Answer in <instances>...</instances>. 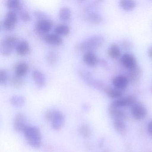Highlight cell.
Wrapping results in <instances>:
<instances>
[{"label":"cell","mask_w":152,"mask_h":152,"mask_svg":"<svg viewBox=\"0 0 152 152\" xmlns=\"http://www.w3.org/2000/svg\"><path fill=\"white\" fill-rule=\"evenodd\" d=\"M83 62L87 65L90 66H94L98 63V59L95 53L92 51H87L83 56Z\"/></svg>","instance_id":"14"},{"label":"cell","mask_w":152,"mask_h":152,"mask_svg":"<svg viewBox=\"0 0 152 152\" xmlns=\"http://www.w3.org/2000/svg\"><path fill=\"white\" fill-rule=\"evenodd\" d=\"M34 15L36 18L39 19V20L42 19H44V18H47V15L41 11H35L34 12Z\"/></svg>","instance_id":"33"},{"label":"cell","mask_w":152,"mask_h":152,"mask_svg":"<svg viewBox=\"0 0 152 152\" xmlns=\"http://www.w3.org/2000/svg\"><path fill=\"white\" fill-rule=\"evenodd\" d=\"M54 32L58 35H66L70 33V28L67 25L59 24L55 27Z\"/></svg>","instance_id":"22"},{"label":"cell","mask_w":152,"mask_h":152,"mask_svg":"<svg viewBox=\"0 0 152 152\" xmlns=\"http://www.w3.org/2000/svg\"><path fill=\"white\" fill-rule=\"evenodd\" d=\"M13 126L16 131L18 132H23L27 127L26 119L23 113H17L14 118Z\"/></svg>","instance_id":"6"},{"label":"cell","mask_w":152,"mask_h":152,"mask_svg":"<svg viewBox=\"0 0 152 152\" xmlns=\"http://www.w3.org/2000/svg\"><path fill=\"white\" fill-rule=\"evenodd\" d=\"M147 113L145 107L140 104H134L132 108V116L137 120H142L146 117Z\"/></svg>","instance_id":"9"},{"label":"cell","mask_w":152,"mask_h":152,"mask_svg":"<svg viewBox=\"0 0 152 152\" xmlns=\"http://www.w3.org/2000/svg\"><path fill=\"white\" fill-rule=\"evenodd\" d=\"M58 16L61 21L64 22L69 21L71 18V10L67 7H63L59 10Z\"/></svg>","instance_id":"18"},{"label":"cell","mask_w":152,"mask_h":152,"mask_svg":"<svg viewBox=\"0 0 152 152\" xmlns=\"http://www.w3.org/2000/svg\"><path fill=\"white\" fill-rule=\"evenodd\" d=\"M148 54L149 56L152 58V47H151L148 50Z\"/></svg>","instance_id":"35"},{"label":"cell","mask_w":152,"mask_h":152,"mask_svg":"<svg viewBox=\"0 0 152 152\" xmlns=\"http://www.w3.org/2000/svg\"><path fill=\"white\" fill-rule=\"evenodd\" d=\"M11 104L14 106L20 107L23 106L25 103V99L23 96L20 95H15L10 99Z\"/></svg>","instance_id":"23"},{"label":"cell","mask_w":152,"mask_h":152,"mask_svg":"<svg viewBox=\"0 0 152 152\" xmlns=\"http://www.w3.org/2000/svg\"><path fill=\"white\" fill-rule=\"evenodd\" d=\"M33 78L35 85L37 87L42 88L46 85V78L43 74L39 70H34L32 73Z\"/></svg>","instance_id":"11"},{"label":"cell","mask_w":152,"mask_h":152,"mask_svg":"<svg viewBox=\"0 0 152 152\" xmlns=\"http://www.w3.org/2000/svg\"><path fill=\"white\" fill-rule=\"evenodd\" d=\"M7 7L11 11H21L22 5L18 0H8L7 2Z\"/></svg>","instance_id":"25"},{"label":"cell","mask_w":152,"mask_h":152,"mask_svg":"<svg viewBox=\"0 0 152 152\" xmlns=\"http://www.w3.org/2000/svg\"><path fill=\"white\" fill-rule=\"evenodd\" d=\"M11 84L15 88H19L23 87L24 84V80L22 77L15 75L11 79Z\"/></svg>","instance_id":"29"},{"label":"cell","mask_w":152,"mask_h":152,"mask_svg":"<svg viewBox=\"0 0 152 152\" xmlns=\"http://www.w3.org/2000/svg\"><path fill=\"white\" fill-rule=\"evenodd\" d=\"M87 21L92 24L99 23L101 20V18L100 15L96 12H91L88 13L86 16Z\"/></svg>","instance_id":"28"},{"label":"cell","mask_w":152,"mask_h":152,"mask_svg":"<svg viewBox=\"0 0 152 152\" xmlns=\"http://www.w3.org/2000/svg\"><path fill=\"white\" fill-rule=\"evenodd\" d=\"M147 130L149 135L152 137V121L148 123L147 126Z\"/></svg>","instance_id":"34"},{"label":"cell","mask_w":152,"mask_h":152,"mask_svg":"<svg viewBox=\"0 0 152 152\" xmlns=\"http://www.w3.org/2000/svg\"><path fill=\"white\" fill-rule=\"evenodd\" d=\"M104 91L108 97L112 99L119 98L123 95L121 90L116 88L107 87L104 89Z\"/></svg>","instance_id":"17"},{"label":"cell","mask_w":152,"mask_h":152,"mask_svg":"<svg viewBox=\"0 0 152 152\" xmlns=\"http://www.w3.org/2000/svg\"><path fill=\"white\" fill-rule=\"evenodd\" d=\"M47 60L50 65H56L58 61V56L56 52L52 50L48 51L47 54Z\"/></svg>","instance_id":"24"},{"label":"cell","mask_w":152,"mask_h":152,"mask_svg":"<svg viewBox=\"0 0 152 152\" xmlns=\"http://www.w3.org/2000/svg\"><path fill=\"white\" fill-rule=\"evenodd\" d=\"M16 50L18 55L25 56L30 52V47L29 43L26 40H23L17 44Z\"/></svg>","instance_id":"15"},{"label":"cell","mask_w":152,"mask_h":152,"mask_svg":"<svg viewBox=\"0 0 152 152\" xmlns=\"http://www.w3.org/2000/svg\"><path fill=\"white\" fill-rule=\"evenodd\" d=\"M53 109H50L46 111L44 113V117L45 120L48 121L50 122L53 114Z\"/></svg>","instance_id":"32"},{"label":"cell","mask_w":152,"mask_h":152,"mask_svg":"<svg viewBox=\"0 0 152 152\" xmlns=\"http://www.w3.org/2000/svg\"><path fill=\"white\" fill-rule=\"evenodd\" d=\"M103 41L102 36L94 35L80 42L76 46V48L80 51H92L91 50L100 46Z\"/></svg>","instance_id":"2"},{"label":"cell","mask_w":152,"mask_h":152,"mask_svg":"<svg viewBox=\"0 0 152 152\" xmlns=\"http://www.w3.org/2000/svg\"><path fill=\"white\" fill-rule=\"evenodd\" d=\"M120 5L122 8L126 11L132 10L136 6L135 1L132 0H122L120 2Z\"/></svg>","instance_id":"27"},{"label":"cell","mask_w":152,"mask_h":152,"mask_svg":"<svg viewBox=\"0 0 152 152\" xmlns=\"http://www.w3.org/2000/svg\"><path fill=\"white\" fill-rule=\"evenodd\" d=\"M20 18L21 19L25 22H29L31 19V16L29 13L26 11L21 12L20 13Z\"/></svg>","instance_id":"31"},{"label":"cell","mask_w":152,"mask_h":152,"mask_svg":"<svg viewBox=\"0 0 152 152\" xmlns=\"http://www.w3.org/2000/svg\"><path fill=\"white\" fill-rule=\"evenodd\" d=\"M28 64L26 62L22 61L17 64L15 67V75L23 77L27 74L28 71Z\"/></svg>","instance_id":"16"},{"label":"cell","mask_w":152,"mask_h":152,"mask_svg":"<svg viewBox=\"0 0 152 152\" xmlns=\"http://www.w3.org/2000/svg\"><path fill=\"white\" fill-rule=\"evenodd\" d=\"M136 101V99L134 96H128L114 101L112 103L111 106L119 108V107L133 106L134 104H135Z\"/></svg>","instance_id":"8"},{"label":"cell","mask_w":152,"mask_h":152,"mask_svg":"<svg viewBox=\"0 0 152 152\" xmlns=\"http://www.w3.org/2000/svg\"><path fill=\"white\" fill-rule=\"evenodd\" d=\"M17 22V16L15 11H9L3 21V26L7 31H11L14 29Z\"/></svg>","instance_id":"7"},{"label":"cell","mask_w":152,"mask_h":152,"mask_svg":"<svg viewBox=\"0 0 152 152\" xmlns=\"http://www.w3.org/2000/svg\"><path fill=\"white\" fill-rule=\"evenodd\" d=\"M113 84L115 88L121 90L127 87L128 80L126 76L118 75L113 79Z\"/></svg>","instance_id":"13"},{"label":"cell","mask_w":152,"mask_h":152,"mask_svg":"<svg viewBox=\"0 0 152 152\" xmlns=\"http://www.w3.org/2000/svg\"><path fill=\"white\" fill-rule=\"evenodd\" d=\"M52 25V21L48 18L40 19L35 24V29L38 33L44 35L51 30Z\"/></svg>","instance_id":"5"},{"label":"cell","mask_w":152,"mask_h":152,"mask_svg":"<svg viewBox=\"0 0 152 152\" xmlns=\"http://www.w3.org/2000/svg\"><path fill=\"white\" fill-rule=\"evenodd\" d=\"M7 78V71L4 69L0 70V83L1 84H4L6 83Z\"/></svg>","instance_id":"30"},{"label":"cell","mask_w":152,"mask_h":152,"mask_svg":"<svg viewBox=\"0 0 152 152\" xmlns=\"http://www.w3.org/2000/svg\"><path fill=\"white\" fill-rule=\"evenodd\" d=\"M17 38L14 35H10L4 38L0 44L1 53L6 56H10L15 46L17 45Z\"/></svg>","instance_id":"3"},{"label":"cell","mask_w":152,"mask_h":152,"mask_svg":"<svg viewBox=\"0 0 152 152\" xmlns=\"http://www.w3.org/2000/svg\"><path fill=\"white\" fill-rule=\"evenodd\" d=\"M121 62L123 66L128 69H133L136 67V60L133 55L126 53L122 56Z\"/></svg>","instance_id":"10"},{"label":"cell","mask_w":152,"mask_h":152,"mask_svg":"<svg viewBox=\"0 0 152 152\" xmlns=\"http://www.w3.org/2000/svg\"><path fill=\"white\" fill-rule=\"evenodd\" d=\"M43 39L45 41L49 44L56 46H59L63 42L62 38L56 34H45L43 35Z\"/></svg>","instance_id":"12"},{"label":"cell","mask_w":152,"mask_h":152,"mask_svg":"<svg viewBox=\"0 0 152 152\" xmlns=\"http://www.w3.org/2000/svg\"><path fill=\"white\" fill-rule=\"evenodd\" d=\"M50 122L51 127L56 130H60L64 126L65 117L63 113L58 110L53 109V114Z\"/></svg>","instance_id":"4"},{"label":"cell","mask_w":152,"mask_h":152,"mask_svg":"<svg viewBox=\"0 0 152 152\" xmlns=\"http://www.w3.org/2000/svg\"><path fill=\"white\" fill-rule=\"evenodd\" d=\"M78 132L80 135L84 138H88L91 135V129L90 126L86 124H83L80 126Z\"/></svg>","instance_id":"26"},{"label":"cell","mask_w":152,"mask_h":152,"mask_svg":"<svg viewBox=\"0 0 152 152\" xmlns=\"http://www.w3.org/2000/svg\"><path fill=\"white\" fill-rule=\"evenodd\" d=\"M23 133L29 145L35 148L40 147L42 143L41 132L38 127L27 126Z\"/></svg>","instance_id":"1"},{"label":"cell","mask_w":152,"mask_h":152,"mask_svg":"<svg viewBox=\"0 0 152 152\" xmlns=\"http://www.w3.org/2000/svg\"><path fill=\"white\" fill-rule=\"evenodd\" d=\"M109 113L114 117L115 119H120L124 120L126 118V115L124 112L120 110L118 107L111 106L109 109Z\"/></svg>","instance_id":"19"},{"label":"cell","mask_w":152,"mask_h":152,"mask_svg":"<svg viewBox=\"0 0 152 152\" xmlns=\"http://www.w3.org/2000/svg\"><path fill=\"white\" fill-rule=\"evenodd\" d=\"M121 54L120 48L117 44H112L108 48V54L112 58L117 59L120 56Z\"/></svg>","instance_id":"20"},{"label":"cell","mask_w":152,"mask_h":152,"mask_svg":"<svg viewBox=\"0 0 152 152\" xmlns=\"http://www.w3.org/2000/svg\"><path fill=\"white\" fill-rule=\"evenodd\" d=\"M114 126L117 132L121 134L125 133L126 130V126L124 120L120 119H115Z\"/></svg>","instance_id":"21"}]
</instances>
